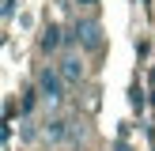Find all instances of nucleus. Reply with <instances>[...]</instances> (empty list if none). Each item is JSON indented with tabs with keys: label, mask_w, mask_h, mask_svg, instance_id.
<instances>
[{
	"label": "nucleus",
	"mask_w": 155,
	"mask_h": 151,
	"mask_svg": "<svg viewBox=\"0 0 155 151\" xmlns=\"http://www.w3.org/2000/svg\"><path fill=\"white\" fill-rule=\"evenodd\" d=\"M64 91H68V83L61 79V72H57V68H49V64H45L42 72H38V98H42L49 110H57V106L68 98Z\"/></svg>",
	"instance_id": "1"
},
{
	"label": "nucleus",
	"mask_w": 155,
	"mask_h": 151,
	"mask_svg": "<svg viewBox=\"0 0 155 151\" xmlns=\"http://www.w3.org/2000/svg\"><path fill=\"white\" fill-rule=\"evenodd\" d=\"M53 68L61 72V79H64L68 87H80V83H83V57H76V53L61 57V60H57Z\"/></svg>",
	"instance_id": "2"
},
{
	"label": "nucleus",
	"mask_w": 155,
	"mask_h": 151,
	"mask_svg": "<svg viewBox=\"0 0 155 151\" xmlns=\"http://www.w3.org/2000/svg\"><path fill=\"white\" fill-rule=\"evenodd\" d=\"M42 136H45L49 143H64V140H72V136H76V128H72V121H68V117H49V121L42 125Z\"/></svg>",
	"instance_id": "3"
},
{
	"label": "nucleus",
	"mask_w": 155,
	"mask_h": 151,
	"mask_svg": "<svg viewBox=\"0 0 155 151\" xmlns=\"http://www.w3.org/2000/svg\"><path fill=\"white\" fill-rule=\"evenodd\" d=\"M76 38L83 42V49H98L102 45V30L95 19H76Z\"/></svg>",
	"instance_id": "4"
},
{
	"label": "nucleus",
	"mask_w": 155,
	"mask_h": 151,
	"mask_svg": "<svg viewBox=\"0 0 155 151\" xmlns=\"http://www.w3.org/2000/svg\"><path fill=\"white\" fill-rule=\"evenodd\" d=\"M61 42H64V34H61V27H53V23L42 30V38H38L42 53H57V49H61Z\"/></svg>",
	"instance_id": "5"
},
{
	"label": "nucleus",
	"mask_w": 155,
	"mask_h": 151,
	"mask_svg": "<svg viewBox=\"0 0 155 151\" xmlns=\"http://www.w3.org/2000/svg\"><path fill=\"white\" fill-rule=\"evenodd\" d=\"M12 11H15V0H4V19H12Z\"/></svg>",
	"instance_id": "6"
},
{
	"label": "nucleus",
	"mask_w": 155,
	"mask_h": 151,
	"mask_svg": "<svg viewBox=\"0 0 155 151\" xmlns=\"http://www.w3.org/2000/svg\"><path fill=\"white\" fill-rule=\"evenodd\" d=\"M80 4H83V8H95V4H98V0H80Z\"/></svg>",
	"instance_id": "7"
},
{
	"label": "nucleus",
	"mask_w": 155,
	"mask_h": 151,
	"mask_svg": "<svg viewBox=\"0 0 155 151\" xmlns=\"http://www.w3.org/2000/svg\"><path fill=\"white\" fill-rule=\"evenodd\" d=\"M117 151H129V147H117Z\"/></svg>",
	"instance_id": "8"
}]
</instances>
